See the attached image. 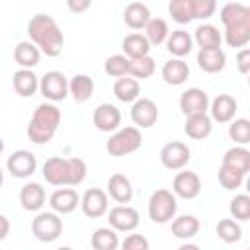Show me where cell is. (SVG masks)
I'll return each mask as SVG.
<instances>
[{
	"label": "cell",
	"mask_w": 250,
	"mask_h": 250,
	"mask_svg": "<svg viewBox=\"0 0 250 250\" xmlns=\"http://www.w3.org/2000/svg\"><path fill=\"white\" fill-rule=\"evenodd\" d=\"M90 6H92L90 0H68V2H66V8H68L72 14H82V12H86Z\"/></svg>",
	"instance_id": "obj_46"
},
{
	"label": "cell",
	"mask_w": 250,
	"mask_h": 250,
	"mask_svg": "<svg viewBox=\"0 0 250 250\" xmlns=\"http://www.w3.org/2000/svg\"><path fill=\"white\" fill-rule=\"evenodd\" d=\"M14 61L21 68L33 70V66H37L39 61H41V51L31 41H20L16 45V49H14Z\"/></svg>",
	"instance_id": "obj_29"
},
{
	"label": "cell",
	"mask_w": 250,
	"mask_h": 250,
	"mask_svg": "<svg viewBox=\"0 0 250 250\" xmlns=\"http://www.w3.org/2000/svg\"><path fill=\"white\" fill-rule=\"evenodd\" d=\"M166 49H168V53L174 55L176 59H184L186 55L191 53V49H193V39H191V35H189L188 31H184V29H174V31H170V35H168V39H166Z\"/></svg>",
	"instance_id": "obj_27"
},
{
	"label": "cell",
	"mask_w": 250,
	"mask_h": 250,
	"mask_svg": "<svg viewBox=\"0 0 250 250\" xmlns=\"http://www.w3.org/2000/svg\"><path fill=\"white\" fill-rule=\"evenodd\" d=\"M168 35H170V27H168L166 20H162V18H150L148 23L145 25V37L150 45L166 43Z\"/></svg>",
	"instance_id": "obj_35"
},
{
	"label": "cell",
	"mask_w": 250,
	"mask_h": 250,
	"mask_svg": "<svg viewBox=\"0 0 250 250\" xmlns=\"http://www.w3.org/2000/svg\"><path fill=\"white\" fill-rule=\"evenodd\" d=\"M27 35L29 41L47 57H59L62 53L64 35L59 23L47 14H35L27 21Z\"/></svg>",
	"instance_id": "obj_1"
},
{
	"label": "cell",
	"mask_w": 250,
	"mask_h": 250,
	"mask_svg": "<svg viewBox=\"0 0 250 250\" xmlns=\"http://www.w3.org/2000/svg\"><path fill=\"white\" fill-rule=\"evenodd\" d=\"M199 227H201V223L195 215H180V217H174V221H172V234L176 238L188 240L199 232Z\"/></svg>",
	"instance_id": "obj_32"
},
{
	"label": "cell",
	"mask_w": 250,
	"mask_h": 250,
	"mask_svg": "<svg viewBox=\"0 0 250 250\" xmlns=\"http://www.w3.org/2000/svg\"><path fill=\"white\" fill-rule=\"evenodd\" d=\"M94 125L102 133H115L121 125V111L113 104H100L94 109Z\"/></svg>",
	"instance_id": "obj_16"
},
{
	"label": "cell",
	"mask_w": 250,
	"mask_h": 250,
	"mask_svg": "<svg viewBox=\"0 0 250 250\" xmlns=\"http://www.w3.org/2000/svg\"><path fill=\"white\" fill-rule=\"evenodd\" d=\"M191 158V150L186 143L182 141H172V143H166L162 148H160V162L164 168L168 170H182Z\"/></svg>",
	"instance_id": "obj_9"
},
{
	"label": "cell",
	"mask_w": 250,
	"mask_h": 250,
	"mask_svg": "<svg viewBox=\"0 0 250 250\" xmlns=\"http://www.w3.org/2000/svg\"><path fill=\"white\" fill-rule=\"evenodd\" d=\"M80 209L90 219H100L107 213V193L100 188H90L80 197Z\"/></svg>",
	"instance_id": "obj_13"
},
{
	"label": "cell",
	"mask_w": 250,
	"mask_h": 250,
	"mask_svg": "<svg viewBox=\"0 0 250 250\" xmlns=\"http://www.w3.org/2000/svg\"><path fill=\"white\" fill-rule=\"evenodd\" d=\"M191 39L199 45V49H215V47H221L223 35H221V31L215 25L203 23V25H199L195 29V33H193Z\"/></svg>",
	"instance_id": "obj_33"
},
{
	"label": "cell",
	"mask_w": 250,
	"mask_h": 250,
	"mask_svg": "<svg viewBox=\"0 0 250 250\" xmlns=\"http://www.w3.org/2000/svg\"><path fill=\"white\" fill-rule=\"evenodd\" d=\"M68 94L78 104L88 102L92 98V94H94V80L88 74H76V76H72L68 80Z\"/></svg>",
	"instance_id": "obj_30"
},
{
	"label": "cell",
	"mask_w": 250,
	"mask_h": 250,
	"mask_svg": "<svg viewBox=\"0 0 250 250\" xmlns=\"http://www.w3.org/2000/svg\"><path fill=\"white\" fill-rule=\"evenodd\" d=\"M119 246H121V250H146V248H150L148 240L143 234H129V236H125L123 242H119Z\"/></svg>",
	"instance_id": "obj_44"
},
{
	"label": "cell",
	"mask_w": 250,
	"mask_h": 250,
	"mask_svg": "<svg viewBox=\"0 0 250 250\" xmlns=\"http://www.w3.org/2000/svg\"><path fill=\"white\" fill-rule=\"evenodd\" d=\"M57 250H74V248H70V246H59Z\"/></svg>",
	"instance_id": "obj_50"
},
{
	"label": "cell",
	"mask_w": 250,
	"mask_h": 250,
	"mask_svg": "<svg viewBox=\"0 0 250 250\" xmlns=\"http://www.w3.org/2000/svg\"><path fill=\"white\" fill-rule=\"evenodd\" d=\"M230 215L234 217V221H248L250 219V195L246 193H238L230 199Z\"/></svg>",
	"instance_id": "obj_41"
},
{
	"label": "cell",
	"mask_w": 250,
	"mask_h": 250,
	"mask_svg": "<svg viewBox=\"0 0 250 250\" xmlns=\"http://www.w3.org/2000/svg\"><path fill=\"white\" fill-rule=\"evenodd\" d=\"M6 168L14 178H29L35 170H37V158L33 152L29 150H14L8 160H6Z\"/></svg>",
	"instance_id": "obj_11"
},
{
	"label": "cell",
	"mask_w": 250,
	"mask_h": 250,
	"mask_svg": "<svg viewBox=\"0 0 250 250\" xmlns=\"http://www.w3.org/2000/svg\"><path fill=\"white\" fill-rule=\"evenodd\" d=\"M150 20V10L143 2H131L123 10V21L129 29H145V25Z\"/></svg>",
	"instance_id": "obj_24"
},
{
	"label": "cell",
	"mask_w": 250,
	"mask_h": 250,
	"mask_svg": "<svg viewBox=\"0 0 250 250\" xmlns=\"http://www.w3.org/2000/svg\"><path fill=\"white\" fill-rule=\"evenodd\" d=\"M215 230H217V236H219L223 242H227V244L238 242V240L242 238V229H240L238 221H234V219H221V221L217 223Z\"/></svg>",
	"instance_id": "obj_36"
},
{
	"label": "cell",
	"mask_w": 250,
	"mask_h": 250,
	"mask_svg": "<svg viewBox=\"0 0 250 250\" xmlns=\"http://www.w3.org/2000/svg\"><path fill=\"white\" fill-rule=\"evenodd\" d=\"M209 96L205 90L201 88H188L186 92H182L180 96V109L186 117L189 115H199V113H207L209 109Z\"/></svg>",
	"instance_id": "obj_12"
},
{
	"label": "cell",
	"mask_w": 250,
	"mask_h": 250,
	"mask_svg": "<svg viewBox=\"0 0 250 250\" xmlns=\"http://www.w3.org/2000/svg\"><path fill=\"white\" fill-rule=\"evenodd\" d=\"M146 250H150V248H146Z\"/></svg>",
	"instance_id": "obj_52"
},
{
	"label": "cell",
	"mask_w": 250,
	"mask_h": 250,
	"mask_svg": "<svg viewBox=\"0 0 250 250\" xmlns=\"http://www.w3.org/2000/svg\"><path fill=\"white\" fill-rule=\"evenodd\" d=\"M236 68L240 74H248L250 72V49L244 47L236 53Z\"/></svg>",
	"instance_id": "obj_45"
},
{
	"label": "cell",
	"mask_w": 250,
	"mask_h": 250,
	"mask_svg": "<svg viewBox=\"0 0 250 250\" xmlns=\"http://www.w3.org/2000/svg\"><path fill=\"white\" fill-rule=\"evenodd\" d=\"M176 211H178V197L170 189L160 188L152 191L148 199V217L152 223H158V225L170 223L176 217Z\"/></svg>",
	"instance_id": "obj_5"
},
{
	"label": "cell",
	"mask_w": 250,
	"mask_h": 250,
	"mask_svg": "<svg viewBox=\"0 0 250 250\" xmlns=\"http://www.w3.org/2000/svg\"><path fill=\"white\" fill-rule=\"evenodd\" d=\"M2 184H4V172H2V168H0V188H2Z\"/></svg>",
	"instance_id": "obj_49"
},
{
	"label": "cell",
	"mask_w": 250,
	"mask_h": 250,
	"mask_svg": "<svg viewBox=\"0 0 250 250\" xmlns=\"http://www.w3.org/2000/svg\"><path fill=\"white\" fill-rule=\"evenodd\" d=\"M178 250H199V246H197V244H191V242H186V244H182Z\"/></svg>",
	"instance_id": "obj_48"
},
{
	"label": "cell",
	"mask_w": 250,
	"mask_h": 250,
	"mask_svg": "<svg viewBox=\"0 0 250 250\" xmlns=\"http://www.w3.org/2000/svg\"><path fill=\"white\" fill-rule=\"evenodd\" d=\"M229 137H230L238 146L248 145V143H250V121L244 119V117L230 121V125H229Z\"/></svg>",
	"instance_id": "obj_40"
},
{
	"label": "cell",
	"mask_w": 250,
	"mask_h": 250,
	"mask_svg": "<svg viewBox=\"0 0 250 250\" xmlns=\"http://www.w3.org/2000/svg\"><path fill=\"white\" fill-rule=\"evenodd\" d=\"M221 166H227L242 176H246V172L250 170V150L244 146H232L223 154V162Z\"/></svg>",
	"instance_id": "obj_28"
},
{
	"label": "cell",
	"mask_w": 250,
	"mask_h": 250,
	"mask_svg": "<svg viewBox=\"0 0 250 250\" xmlns=\"http://www.w3.org/2000/svg\"><path fill=\"white\" fill-rule=\"evenodd\" d=\"M238 109L236 100L230 94H219L213 102H209V111H211V121L217 123H229L234 119V113Z\"/></svg>",
	"instance_id": "obj_17"
},
{
	"label": "cell",
	"mask_w": 250,
	"mask_h": 250,
	"mask_svg": "<svg viewBox=\"0 0 250 250\" xmlns=\"http://www.w3.org/2000/svg\"><path fill=\"white\" fill-rule=\"evenodd\" d=\"M92 248L94 250H117L119 248V236L111 227H100L94 230L92 238Z\"/></svg>",
	"instance_id": "obj_34"
},
{
	"label": "cell",
	"mask_w": 250,
	"mask_h": 250,
	"mask_svg": "<svg viewBox=\"0 0 250 250\" xmlns=\"http://www.w3.org/2000/svg\"><path fill=\"white\" fill-rule=\"evenodd\" d=\"M168 12L172 16V20L180 25L193 21V6L191 0H172L168 4Z\"/></svg>",
	"instance_id": "obj_37"
},
{
	"label": "cell",
	"mask_w": 250,
	"mask_h": 250,
	"mask_svg": "<svg viewBox=\"0 0 250 250\" xmlns=\"http://www.w3.org/2000/svg\"><path fill=\"white\" fill-rule=\"evenodd\" d=\"M213 131V121L207 113H199V115H189L186 117V123H184V133L193 139V141H201V139H207Z\"/></svg>",
	"instance_id": "obj_22"
},
{
	"label": "cell",
	"mask_w": 250,
	"mask_h": 250,
	"mask_svg": "<svg viewBox=\"0 0 250 250\" xmlns=\"http://www.w3.org/2000/svg\"><path fill=\"white\" fill-rule=\"evenodd\" d=\"M45 189L37 182H29L20 189V203L25 211H39L45 205Z\"/></svg>",
	"instance_id": "obj_23"
},
{
	"label": "cell",
	"mask_w": 250,
	"mask_h": 250,
	"mask_svg": "<svg viewBox=\"0 0 250 250\" xmlns=\"http://www.w3.org/2000/svg\"><path fill=\"white\" fill-rule=\"evenodd\" d=\"M121 49L129 61H135V59H141V57H146L148 51H150V43L146 41V37L139 31H133L129 35H125V39L121 41Z\"/></svg>",
	"instance_id": "obj_25"
},
{
	"label": "cell",
	"mask_w": 250,
	"mask_h": 250,
	"mask_svg": "<svg viewBox=\"0 0 250 250\" xmlns=\"http://www.w3.org/2000/svg\"><path fill=\"white\" fill-rule=\"evenodd\" d=\"M225 41L229 47L244 49L250 41V8L240 2H227L221 8Z\"/></svg>",
	"instance_id": "obj_2"
},
{
	"label": "cell",
	"mask_w": 250,
	"mask_h": 250,
	"mask_svg": "<svg viewBox=\"0 0 250 250\" xmlns=\"http://www.w3.org/2000/svg\"><path fill=\"white\" fill-rule=\"evenodd\" d=\"M2 150H4V141H2V137H0V154H2Z\"/></svg>",
	"instance_id": "obj_51"
},
{
	"label": "cell",
	"mask_w": 250,
	"mask_h": 250,
	"mask_svg": "<svg viewBox=\"0 0 250 250\" xmlns=\"http://www.w3.org/2000/svg\"><path fill=\"white\" fill-rule=\"evenodd\" d=\"M191 6H193V20H207L217 10L215 0H191Z\"/></svg>",
	"instance_id": "obj_43"
},
{
	"label": "cell",
	"mask_w": 250,
	"mask_h": 250,
	"mask_svg": "<svg viewBox=\"0 0 250 250\" xmlns=\"http://www.w3.org/2000/svg\"><path fill=\"white\" fill-rule=\"evenodd\" d=\"M59 125H61V109L51 102L39 104L27 123V139L35 145H45L55 137Z\"/></svg>",
	"instance_id": "obj_4"
},
{
	"label": "cell",
	"mask_w": 250,
	"mask_h": 250,
	"mask_svg": "<svg viewBox=\"0 0 250 250\" xmlns=\"http://www.w3.org/2000/svg\"><path fill=\"white\" fill-rule=\"evenodd\" d=\"M154 70H156V62H154V59L150 55L141 57V59H135L129 64V76H133L135 80H139V78L141 80L143 78H150L154 74Z\"/></svg>",
	"instance_id": "obj_38"
},
{
	"label": "cell",
	"mask_w": 250,
	"mask_h": 250,
	"mask_svg": "<svg viewBox=\"0 0 250 250\" xmlns=\"http://www.w3.org/2000/svg\"><path fill=\"white\" fill-rule=\"evenodd\" d=\"M143 145V135L137 127H123L117 129L109 141L105 143V150L109 156H127L135 150H139Z\"/></svg>",
	"instance_id": "obj_6"
},
{
	"label": "cell",
	"mask_w": 250,
	"mask_h": 250,
	"mask_svg": "<svg viewBox=\"0 0 250 250\" xmlns=\"http://www.w3.org/2000/svg\"><path fill=\"white\" fill-rule=\"evenodd\" d=\"M86 162L78 156H51L43 164V178L51 186H80L86 180Z\"/></svg>",
	"instance_id": "obj_3"
},
{
	"label": "cell",
	"mask_w": 250,
	"mask_h": 250,
	"mask_svg": "<svg viewBox=\"0 0 250 250\" xmlns=\"http://www.w3.org/2000/svg\"><path fill=\"white\" fill-rule=\"evenodd\" d=\"M201 191V180L195 172H189V170H182L174 176V182H172V193L176 197H182V199H195Z\"/></svg>",
	"instance_id": "obj_14"
},
{
	"label": "cell",
	"mask_w": 250,
	"mask_h": 250,
	"mask_svg": "<svg viewBox=\"0 0 250 250\" xmlns=\"http://www.w3.org/2000/svg\"><path fill=\"white\" fill-rule=\"evenodd\" d=\"M8 234H10V221L6 215L0 213V240H4Z\"/></svg>",
	"instance_id": "obj_47"
},
{
	"label": "cell",
	"mask_w": 250,
	"mask_h": 250,
	"mask_svg": "<svg viewBox=\"0 0 250 250\" xmlns=\"http://www.w3.org/2000/svg\"><path fill=\"white\" fill-rule=\"evenodd\" d=\"M39 92L51 104L61 102L68 96V80L61 70H49L39 78Z\"/></svg>",
	"instance_id": "obj_8"
},
{
	"label": "cell",
	"mask_w": 250,
	"mask_h": 250,
	"mask_svg": "<svg viewBox=\"0 0 250 250\" xmlns=\"http://www.w3.org/2000/svg\"><path fill=\"white\" fill-rule=\"evenodd\" d=\"M62 232V219L53 211L37 213V217L31 221V234L39 242H53Z\"/></svg>",
	"instance_id": "obj_7"
},
{
	"label": "cell",
	"mask_w": 250,
	"mask_h": 250,
	"mask_svg": "<svg viewBox=\"0 0 250 250\" xmlns=\"http://www.w3.org/2000/svg\"><path fill=\"white\" fill-rule=\"evenodd\" d=\"M113 94H115V98H117L119 102H123V104H133V102L139 98V94H141L139 80H135V78L129 76V74L117 78L115 84H113Z\"/></svg>",
	"instance_id": "obj_31"
},
{
	"label": "cell",
	"mask_w": 250,
	"mask_h": 250,
	"mask_svg": "<svg viewBox=\"0 0 250 250\" xmlns=\"http://www.w3.org/2000/svg\"><path fill=\"white\" fill-rule=\"evenodd\" d=\"M227 64V55L221 47H215V49H199L197 53V66L207 72V74H215V72H221Z\"/></svg>",
	"instance_id": "obj_20"
},
{
	"label": "cell",
	"mask_w": 250,
	"mask_h": 250,
	"mask_svg": "<svg viewBox=\"0 0 250 250\" xmlns=\"http://www.w3.org/2000/svg\"><path fill=\"white\" fill-rule=\"evenodd\" d=\"M129 64H131V61L125 55L119 53V55H111V57L105 59L104 70H105V74H109L113 78H121V76L129 74Z\"/></svg>",
	"instance_id": "obj_39"
},
{
	"label": "cell",
	"mask_w": 250,
	"mask_h": 250,
	"mask_svg": "<svg viewBox=\"0 0 250 250\" xmlns=\"http://www.w3.org/2000/svg\"><path fill=\"white\" fill-rule=\"evenodd\" d=\"M78 203H80V197H78L76 189H72V188H59L49 197V205H51L53 213H57V215L72 213L78 207Z\"/></svg>",
	"instance_id": "obj_18"
},
{
	"label": "cell",
	"mask_w": 250,
	"mask_h": 250,
	"mask_svg": "<svg viewBox=\"0 0 250 250\" xmlns=\"http://www.w3.org/2000/svg\"><path fill=\"white\" fill-rule=\"evenodd\" d=\"M107 221L115 232H133L139 227L141 217L139 211L131 205H115L113 209H109Z\"/></svg>",
	"instance_id": "obj_10"
},
{
	"label": "cell",
	"mask_w": 250,
	"mask_h": 250,
	"mask_svg": "<svg viewBox=\"0 0 250 250\" xmlns=\"http://www.w3.org/2000/svg\"><path fill=\"white\" fill-rule=\"evenodd\" d=\"M244 182V176L227 168V166H221L219 168V184L225 188V189H238Z\"/></svg>",
	"instance_id": "obj_42"
},
{
	"label": "cell",
	"mask_w": 250,
	"mask_h": 250,
	"mask_svg": "<svg viewBox=\"0 0 250 250\" xmlns=\"http://www.w3.org/2000/svg\"><path fill=\"white\" fill-rule=\"evenodd\" d=\"M131 119L137 127L148 129L158 121V107L150 98H137L131 105Z\"/></svg>",
	"instance_id": "obj_15"
},
{
	"label": "cell",
	"mask_w": 250,
	"mask_h": 250,
	"mask_svg": "<svg viewBox=\"0 0 250 250\" xmlns=\"http://www.w3.org/2000/svg\"><path fill=\"white\" fill-rule=\"evenodd\" d=\"M12 86L20 98H31L39 90V78L29 68H20L12 76Z\"/></svg>",
	"instance_id": "obj_21"
},
{
	"label": "cell",
	"mask_w": 250,
	"mask_h": 250,
	"mask_svg": "<svg viewBox=\"0 0 250 250\" xmlns=\"http://www.w3.org/2000/svg\"><path fill=\"white\" fill-rule=\"evenodd\" d=\"M162 80L170 86H182L189 76V66L184 59H170L162 66Z\"/></svg>",
	"instance_id": "obj_26"
},
{
	"label": "cell",
	"mask_w": 250,
	"mask_h": 250,
	"mask_svg": "<svg viewBox=\"0 0 250 250\" xmlns=\"http://www.w3.org/2000/svg\"><path fill=\"white\" fill-rule=\"evenodd\" d=\"M107 193L119 205H127L133 199V186L125 174H111L107 180Z\"/></svg>",
	"instance_id": "obj_19"
}]
</instances>
